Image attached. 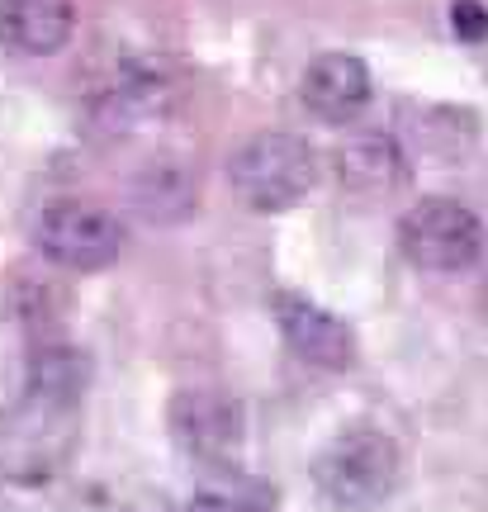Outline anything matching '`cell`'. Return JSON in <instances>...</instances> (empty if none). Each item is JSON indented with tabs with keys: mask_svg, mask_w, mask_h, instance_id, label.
<instances>
[{
	"mask_svg": "<svg viewBox=\"0 0 488 512\" xmlns=\"http://www.w3.org/2000/svg\"><path fill=\"white\" fill-rule=\"evenodd\" d=\"M332 157H337L342 185L356 190V195H389V190L408 181V157L389 133H356Z\"/></svg>",
	"mask_w": 488,
	"mask_h": 512,
	"instance_id": "30bf717a",
	"label": "cell"
},
{
	"mask_svg": "<svg viewBox=\"0 0 488 512\" xmlns=\"http://www.w3.org/2000/svg\"><path fill=\"white\" fill-rule=\"evenodd\" d=\"M166 422H171V441L181 446V456H190L199 470H223L242 456V441H247L242 403L223 389H209V384L176 389Z\"/></svg>",
	"mask_w": 488,
	"mask_h": 512,
	"instance_id": "5b68a950",
	"label": "cell"
},
{
	"mask_svg": "<svg viewBox=\"0 0 488 512\" xmlns=\"http://www.w3.org/2000/svg\"><path fill=\"white\" fill-rule=\"evenodd\" d=\"M398 247L417 271H470L484 256V219L460 200H422L398 219Z\"/></svg>",
	"mask_w": 488,
	"mask_h": 512,
	"instance_id": "277c9868",
	"label": "cell"
},
{
	"mask_svg": "<svg viewBox=\"0 0 488 512\" xmlns=\"http://www.w3.org/2000/svg\"><path fill=\"white\" fill-rule=\"evenodd\" d=\"M299 95H304L313 119H323V124H351L370 105L375 81H370V67H365L361 57L323 53L308 62L304 81H299Z\"/></svg>",
	"mask_w": 488,
	"mask_h": 512,
	"instance_id": "ba28073f",
	"label": "cell"
},
{
	"mask_svg": "<svg viewBox=\"0 0 488 512\" xmlns=\"http://www.w3.org/2000/svg\"><path fill=\"white\" fill-rule=\"evenodd\" d=\"M484 313H488V285H484Z\"/></svg>",
	"mask_w": 488,
	"mask_h": 512,
	"instance_id": "9a60e30c",
	"label": "cell"
},
{
	"mask_svg": "<svg viewBox=\"0 0 488 512\" xmlns=\"http://www.w3.org/2000/svg\"><path fill=\"white\" fill-rule=\"evenodd\" d=\"M133 200H138V209H143L147 219H181L185 209L195 204V190H190V181H185L181 171L162 166V171H147L143 181H138Z\"/></svg>",
	"mask_w": 488,
	"mask_h": 512,
	"instance_id": "4fadbf2b",
	"label": "cell"
},
{
	"mask_svg": "<svg viewBox=\"0 0 488 512\" xmlns=\"http://www.w3.org/2000/svg\"><path fill=\"white\" fill-rule=\"evenodd\" d=\"M0 10H5V0H0Z\"/></svg>",
	"mask_w": 488,
	"mask_h": 512,
	"instance_id": "2e32d148",
	"label": "cell"
},
{
	"mask_svg": "<svg viewBox=\"0 0 488 512\" xmlns=\"http://www.w3.org/2000/svg\"><path fill=\"white\" fill-rule=\"evenodd\" d=\"M34 247L53 266H67V271H100L109 261H119L124 252V223L114 219L100 204H48L43 214L29 228Z\"/></svg>",
	"mask_w": 488,
	"mask_h": 512,
	"instance_id": "8992f818",
	"label": "cell"
},
{
	"mask_svg": "<svg viewBox=\"0 0 488 512\" xmlns=\"http://www.w3.org/2000/svg\"><path fill=\"white\" fill-rule=\"evenodd\" d=\"M271 313L285 342L299 361L318 370H351L356 366V332L346 328L342 318L323 304H313L308 294H294V290H275L271 294Z\"/></svg>",
	"mask_w": 488,
	"mask_h": 512,
	"instance_id": "52a82bcc",
	"label": "cell"
},
{
	"mask_svg": "<svg viewBox=\"0 0 488 512\" xmlns=\"http://www.w3.org/2000/svg\"><path fill=\"white\" fill-rule=\"evenodd\" d=\"M451 29L465 38V43H484L488 38V5H479V0H455Z\"/></svg>",
	"mask_w": 488,
	"mask_h": 512,
	"instance_id": "5bb4252c",
	"label": "cell"
},
{
	"mask_svg": "<svg viewBox=\"0 0 488 512\" xmlns=\"http://www.w3.org/2000/svg\"><path fill=\"white\" fill-rule=\"evenodd\" d=\"M24 384L62 389V394H86L91 389V356L81 347H72V342H43L38 351H29Z\"/></svg>",
	"mask_w": 488,
	"mask_h": 512,
	"instance_id": "7c38bea8",
	"label": "cell"
},
{
	"mask_svg": "<svg viewBox=\"0 0 488 512\" xmlns=\"http://www.w3.org/2000/svg\"><path fill=\"white\" fill-rule=\"evenodd\" d=\"M81 399L62 389L24 384L10 408H0V479L15 489H43L72 465L81 446Z\"/></svg>",
	"mask_w": 488,
	"mask_h": 512,
	"instance_id": "6da1fadb",
	"label": "cell"
},
{
	"mask_svg": "<svg viewBox=\"0 0 488 512\" xmlns=\"http://www.w3.org/2000/svg\"><path fill=\"white\" fill-rule=\"evenodd\" d=\"M76 5L72 0H5L0 43L24 57H53L72 43Z\"/></svg>",
	"mask_w": 488,
	"mask_h": 512,
	"instance_id": "9c48e42d",
	"label": "cell"
},
{
	"mask_svg": "<svg viewBox=\"0 0 488 512\" xmlns=\"http://www.w3.org/2000/svg\"><path fill=\"white\" fill-rule=\"evenodd\" d=\"M237 200L256 214H280L304 200L318 181V152L299 133H256L228 157Z\"/></svg>",
	"mask_w": 488,
	"mask_h": 512,
	"instance_id": "3957f363",
	"label": "cell"
},
{
	"mask_svg": "<svg viewBox=\"0 0 488 512\" xmlns=\"http://www.w3.org/2000/svg\"><path fill=\"white\" fill-rule=\"evenodd\" d=\"M313 484L332 512H380L403 484V451L375 427H346L318 451Z\"/></svg>",
	"mask_w": 488,
	"mask_h": 512,
	"instance_id": "7a4b0ae2",
	"label": "cell"
},
{
	"mask_svg": "<svg viewBox=\"0 0 488 512\" xmlns=\"http://www.w3.org/2000/svg\"><path fill=\"white\" fill-rule=\"evenodd\" d=\"M185 512H280V489L271 479L223 465V470H204Z\"/></svg>",
	"mask_w": 488,
	"mask_h": 512,
	"instance_id": "8fae6325",
	"label": "cell"
}]
</instances>
